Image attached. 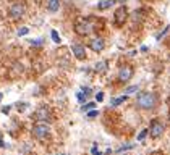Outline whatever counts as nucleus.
<instances>
[{"mask_svg": "<svg viewBox=\"0 0 170 155\" xmlns=\"http://www.w3.org/2000/svg\"><path fill=\"white\" fill-rule=\"evenodd\" d=\"M159 103V97L154 92H141L136 97V107L141 110H154Z\"/></svg>", "mask_w": 170, "mask_h": 155, "instance_id": "f257e3e1", "label": "nucleus"}, {"mask_svg": "<svg viewBox=\"0 0 170 155\" xmlns=\"http://www.w3.org/2000/svg\"><path fill=\"white\" fill-rule=\"evenodd\" d=\"M91 31H92V26H91V23L88 21V19H84V18L78 19L76 24H75V32H76L78 36H88Z\"/></svg>", "mask_w": 170, "mask_h": 155, "instance_id": "f03ea898", "label": "nucleus"}, {"mask_svg": "<svg viewBox=\"0 0 170 155\" xmlns=\"http://www.w3.org/2000/svg\"><path fill=\"white\" fill-rule=\"evenodd\" d=\"M49 132H50V128L47 126L45 123H39V124H34L33 126V136L34 138H37V139H45L47 136H49Z\"/></svg>", "mask_w": 170, "mask_h": 155, "instance_id": "7ed1b4c3", "label": "nucleus"}, {"mask_svg": "<svg viewBox=\"0 0 170 155\" xmlns=\"http://www.w3.org/2000/svg\"><path fill=\"white\" fill-rule=\"evenodd\" d=\"M149 134H151V138H152V139H159L160 136L164 134V124H162V121H159V120H152V121H151Z\"/></svg>", "mask_w": 170, "mask_h": 155, "instance_id": "20e7f679", "label": "nucleus"}, {"mask_svg": "<svg viewBox=\"0 0 170 155\" xmlns=\"http://www.w3.org/2000/svg\"><path fill=\"white\" fill-rule=\"evenodd\" d=\"M133 66H130V65H123V66H120V70H118V81L120 82H126L130 81L131 78H133Z\"/></svg>", "mask_w": 170, "mask_h": 155, "instance_id": "39448f33", "label": "nucleus"}, {"mask_svg": "<svg viewBox=\"0 0 170 155\" xmlns=\"http://www.w3.org/2000/svg\"><path fill=\"white\" fill-rule=\"evenodd\" d=\"M8 15H10L12 19H20V18H23V15H24V5L20 3V2L13 3V5L10 7V10H8Z\"/></svg>", "mask_w": 170, "mask_h": 155, "instance_id": "423d86ee", "label": "nucleus"}, {"mask_svg": "<svg viewBox=\"0 0 170 155\" xmlns=\"http://www.w3.org/2000/svg\"><path fill=\"white\" fill-rule=\"evenodd\" d=\"M113 16H115V18H113V21H115L117 26H123L125 21H126V18H128V10H126V7H120Z\"/></svg>", "mask_w": 170, "mask_h": 155, "instance_id": "0eeeda50", "label": "nucleus"}, {"mask_svg": "<svg viewBox=\"0 0 170 155\" xmlns=\"http://www.w3.org/2000/svg\"><path fill=\"white\" fill-rule=\"evenodd\" d=\"M34 118L37 120V121H42V123H45V121H49L52 116H50V110L47 108V107H39L36 112H34Z\"/></svg>", "mask_w": 170, "mask_h": 155, "instance_id": "6e6552de", "label": "nucleus"}, {"mask_svg": "<svg viewBox=\"0 0 170 155\" xmlns=\"http://www.w3.org/2000/svg\"><path fill=\"white\" fill-rule=\"evenodd\" d=\"M89 48L92 52H102L106 48V41L102 37H96V39H91L89 42Z\"/></svg>", "mask_w": 170, "mask_h": 155, "instance_id": "1a4fd4ad", "label": "nucleus"}, {"mask_svg": "<svg viewBox=\"0 0 170 155\" xmlns=\"http://www.w3.org/2000/svg\"><path fill=\"white\" fill-rule=\"evenodd\" d=\"M71 52L78 60H84V58H86V48H84V45H81V44H73Z\"/></svg>", "mask_w": 170, "mask_h": 155, "instance_id": "9d476101", "label": "nucleus"}, {"mask_svg": "<svg viewBox=\"0 0 170 155\" xmlns=\"http://www.w3.org/2000/svg\"><path fill=\"white\" fill-rule=\"evenodd\" d=\"M59 8H60V0H49V2H47V10H49L50 13L59 12Z\"/></svg>", "mask_w": 170, "mask_h": 155, "instance_id": "9b49d317", "label": "nucleus"}, {"mask_svg": "<svg viewBox=\"0 0 170 155\" xmlns=\"http://www.w3.org/2000/svg\"><path fill=\"white\" fill-rule=\"evenodd\" d=\"M115 2H117V0H100L99 5H97V8L99 10H107V8H110Z\"/></svg>", "mask_w": 170, "mask_h": 155, "instance_id": "f8f14e48", "label": "nucleus"}, {"mask_svg": "<svg viewBox=\"0 0 170 155\" xmlns=\"http://www.w3.org/2000/svg\"><path fill=\"white\" fill-rule=\"evenodd\" d=\"M107 68H109L107 62H97L96 66H94V70H96L97 73H106V71H107Z\"/></svg>", "mask_w": 170, "mask_h": 155, "instance_id": "ddd939ff", "label": "nucleus"}, {"mask_svg": "<svg viewBox=\"0 0 170 155\" xmlns=\"http://www.w3.org/2000/svg\"><path fill=\"white\" fill-rule=\"evenodd\" d=\"M126 99H128L126 95H121V97H117V99H112L110 103H112V107H118V105H121L123 102H126Z\"/></svg>", "mask_w": 170, "mask_h": 155, "instance_id": "4468645a", "label": "nucleus"}, {"mask_svg": "<svg viewBox=\"0 0 170 155\" xmlns=\"http://www.w3.org/2000/svg\"><path fill=\"white\" fill-rule=\"evenodd\" d=\"M135 147V144H128V145H121L120 149H117V153H121V152H125V150H130V149H133Z\"/></svg>", "mask_w": 170, "mask_h": 155, "instance_id": "2eb2a0df", "label": "nucleus"}, {"mask_svg": "<svg viewBox=\"0 0 170 155\" xmlns=\"http://www.w3.org/2000/svg\"><path fill=\"white\" fill-rule=\"evenodd\" d=\"M50 36H52V41H54L55 44H60V41H62V39H60L59 32H57V31H52V32H50Z\"/></svg>", "mask_w": 170, "mask_h": 155, "instance_id": "dca6fc26", "label": "nucleus"}, {"mask_svg": "<svg viewBox=\"0 0 170 155\" xmlns=\"http://www.w3.org/2000/svg\"><path fill=\"white\" fill-rule=\"evenodd\" d=\"M147 132H149V129H143V131H141V132L138 134V138H136V141H138V142H141V141H143V139L146 138V136H147Z\"/></svg>", "mask_w": 170, "mask_h": 155, "instance_id": "f3484780", "label": "nucleus"}, {"mask_svg": "<svg viewBox=\"0 0 170 155\" xmlns=\"http://www.w3.org/2000/svg\"><path fill=\"white\" fill-rule=\"evenodd\" d=\"M136 91H139V87H138V86H130L125 92H126V94H135Z\"/></svg>", "mask_w": 170, "mask_h": 155, "instance_id": "a211bd4d", "label": "nucleus"}, {"mask_svg": "<svg viewBox=\"0 0 170 155\" xmlns=\"http://www.w3.org/2000/svg\"><path fill=\"white\" fill-rule=\"evenodd\" d=\"M44 44V39H36V41H31V45L33 47H39Z\"/></svg>", "mask_w": 170, "mask_h": 155, "instance_id": "6ab92c4d", "label": "nucleus"}, {"mask_svg": "<svg viewBox=\"0 0 170 155\" xmlns=\"http://www.w3.org/2000/svg\"><path fill=\"white\" fill-rule=\"evenodd\" d=\"M96 116H99V112H97V110H91V112L88 113V118H89V120L96 118Z\"/></svg>", "mask_w": 170, "mask_h": 155, "instance_id": "aec40b11", "label": "nucleus"}, {"mask_svg": "<svg viewBox=\"0 0 170 155\" xmlns=\"http://www.w3.org/2000/svg\"><path fill=\"white\" fill-rule=\"evenodd\" d=\"M28 32H29V29H28V28H21L20 31H18V36H26Z\"/></svg>", "mask_w": 170, "mask_h": 155, "instance_id": "412c9836", "label": "nucleus"}, {"mask_svg": "<svg viewBox=\"0 0 170 155\" xmlns=\"http://www.w3.org/2000/svg\"><path fill=\"white\" fill-rule=\"evenodd\" d=\"M96 107V103H92V102H89L88 105H83V110H91V108H94Z\"/></svg>", "mask_w": 170, "mask_h": 155, "instance_id": "4be33fe9", "label": "nucleus"}, {"mask_svg": "<svg viewBox=\"0 0 170 155\" xmlns=\"http://www.w3.org/2000/svg\"><path fill=\"white\" fill-rule=\"evenodd\" d=\"M96 100H97V102H102V100H104V94H102V92L96 94Z\"/></svg>", "mask_w": 170, "mask_h": 155, "instance_id": "5701e85b", "label": "nucleus"}, {"mask_svg": "<svg viewBox=\"0 0 170 155\" xmlns=\"http://www.w3.org/2000/svg\"><path fill=\"white\" fill-rule=\"evenodd\" d=\"M91 153H92V155H102V153L97 150V147H92V149H91Z\"/></svg>", "mask_w": 170, "mask_h": 155, "instance_id": "b1692460", "label": "nucleus"}, {"mask_svg": "<svg viewBox=\"0 0 170 155\" xmlns=\"http://www.w3.org/2000/svg\"><path fill=\"white\" fill-rule=\"evenodd\" d=\"M86 97H88V95H83V94H78V99H80V102H84V100H86Z\"/></svg>", "mask_w": 170, "mask_h": 155, "instance_id": "393cba45", "label": "nucleus"}, {"mask_svg": "<svg viewBox=\"0 0 170 155\" xmlns=\"http://www.w3.org/2000/svg\"><path fill=\"white\" fill-rule=\"evenodd\" d=\"M8 112H10V107H3V108H2V113H8Z\"/></svg>", "mask_w": 170, "mask_h": 155, "instance_id": "a878e982", "label": "nucleus"}, {"mask_svg": "<svg viewBox=\"0 0 170 155\" xmlns=\"http://www.w3.org/2000/svg\"><path fill=\"white\" fill-rule=\"evenodd\" d=\"M2 147H5V144H3L2 141H0V149H2Z\"/></svg>", "mask_w": 170, "mask_h": 155, "instance_id": "bb28decb", "label": "nucleus"}, {"mask_svg": "<svg viewBox=\"0 0 170 155\" xmlns=\"http://www.w3.org/2000/svg\"><path fill=\"white\" fill-rule=\"evenodd\" d=\"M117 2H118V3H125V2H126V0H117Z\"/></svg>", "mask_w": 170, "mask_h": 155, "instance_id": "cd10ccee", "label": "nucleus"}, {"mask_svg": "<svg viewBox=\"0 0 170 155\" xmlns=\"http://www.w3.org/2000/svg\"><path fill=\"white\" fill-rule=\"evenodd\" d=\"M2 99H3V94H2V92H0V102H2Z\"/></svg>", "mask_w": 170, "mask_h": 155, "instance_id": "c85d7f7f", "label": "nucleus"}, {"mask_svg": "<svg viewBox=\"0 0 170 155\" xmlns=\"http://www.w3.org/2000/svg\"><path fill=\"white\" fill-rule=\"evenodd\" d=\"M60 155H63V153H60Z\"/></svg>", "mask_w": 170, "mask_h": 155, "instance_id": "c756f323", "label": "nucleus"}]
</instances>
